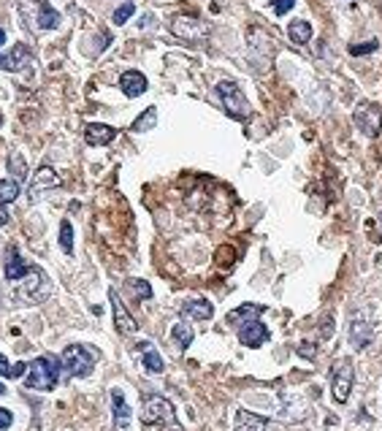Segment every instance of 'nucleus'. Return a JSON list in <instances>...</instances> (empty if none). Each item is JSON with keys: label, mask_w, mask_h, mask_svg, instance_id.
I'll return each instance as SVG.
<instances>
[{"label": "nucleus", "mask_w": 382, "mask_h": 431, "mask_svg": "<svg viewBox=\"0 0 382 431\" xmlns=\"http://www.w3.org/2000/svg\"><path fill=\"white\" fill-rule=\"evenodd\" d=\"M293 6H296V0H271V8H274V14H277V17H285Z\"/></svg>", "instance_id": "obj_33"}, {"label": "nucleus", "mask_w": 382, "mask_h": 431, "mask_svg": "<svg viewBox=\"0 0 382 431\" xmlns=\"http://www.w3.org/2000/svg\"><path fill=\"white\" fill-rule=\"evenodd\" d=\"M353 120H355V125H358V130H361L363 136H369V139H377V136H380V130H382L380 106H374V103H369V101L358 103Z\"/></svg>", "instance_id": "obj_7"}, {"label": "nucleus", "mask_w": 382, "mask_h": 431, "mask_svg": "<svg viewBox=\"0 0 382 431\" xmlns=\"http://www.w3.org/2000/svg\"><path fill=\"white\" fill-rule=\"evenodd\" d=\"M299 353H301L303 358H312V355H315V345H309V342H303L301 348H299Z\"/></svg>", "instance_id": "obj_35"}, {"label": "nucleus", "mask_w": 382, "mask_h": 431, "mask_svg": "<svg viewBox=\"0 0 382 431\" xmlns=\"http://www.w3.org/2000/svg\"><path fill=\"white\" fill-rule=\"evenodd\" d=\"M239 342H242L244 348H263L268 342V329L263 326L258 317L242 320L239 323Z\"/></svg>", "instance_id": "obj_9"}, {"label": "nucleus", "mask_w": 382, "mask_h": 431, "mask_svg": "<svg viewBox=\"0 0 382 431\" xmlns=\"http://www.w3.org/2000/svg\"><path fill=\"white\" fill-rule=\"evenodd\" d=\"M139 353H141V364H144V369L149 371V374H161V371L165 369V364H163L161 353L155 350V345H149V342H141Z\"/></svg>", "instance_id": "obj_20"}, {"label": "nucleus", "mask_w": 382, "mask_h": 431, "mask_svg": "<svg viewBox=\"0 0 382 431\" xmlns=\"http://www.w3.org/2000/svg\"><path fill=\"white\" fill-rule=\"evenodd\" d=\"M133 14H136V6H133V3L128 0V3H122L120 8L114 11V17H111V22H114V25H125V22L130 20Z\"/></svg>", "instance_id": "obj_31"}, {"label": "nucleus", "mask_w": 382, "mask_h": 431, "mask_svg": "<svg viewBox=\"0 0 382 431\" xmlns=\"http://www.w3.org/2000/svg\"><path fill=\"white\" fill-rule=\"evenodd\" d=\"M380 43L377 41H366V43H350V55H355V57H361V55H369V52H374Z\"/></svg>", "instance_id": "obj_32"}, {"label": "nucleus", "mask_w": 382, "mask_h": 431, "mask_svg": "<svg viewBox=\"0 0 382 431\" xmlns=\"http://www.w3.org/2000/svg\"><path fill=\"white\" fill-rule=\"evenodd\" d=\"M49 293H52V282H49V277L41 271V268H33L17 280V287H14V301H20V304H41L43 299H49Z\"/></svg>", "instance_id": "obj_1"}, {"label": "nucleus", "mask_w": 382, "mask_h": 431, "mask_svg": "<svg viewBox=\"0 0 382 431\" xmlns=\"http://www.w3.org/2000/svg\"><path fill=\"white\" fill-rule=\"evenodd\" d=\"M109 301H111V312H114V326H117V331H120V334H136L139 326H136V320L128 315V309H125V304H122V299L117 296L114 287L109 290Z\"/></svg>", "instance_id": "obj_12"}, {"label": "nucleus", "mask_w": 382, "mask_h": 431, "mask_svg": "<svg viewBox=\"0 0 382 431\" xmlns=\"http://www.w3.org/2000/svg\"><path fill=\"white\" fill-rule=\"evenodd\" d=\"M30 374L25 377V385L33 390H52L57 385V377H60V358H52V355H41L33 364H27Z\"/></svg>", "instance_id": "obj_2"}, {"label": "nucleus", "mask_w": 382, "mask_h": 431, "mask_svg": "<svg viewBox=\"0 0 382 431\" xmlns=\"http://www.w3.org/2000/svg\"><path fill=\"white\" fill-rule=\"evenodd\" d=\"M60 247L65 255H74V228H71V220H62L60 223Z\"/></svg>", "instance_id": "obj_28"}, {"label": "nucleus", "mask_w": 382, "mask_h": 431, "mask_svg": "<svg viewBox=\"0 0 382 431\" xmlns=\"http://www.w3.org/2000/svg\"><path fill=\"white\" fill-rule=\"evenodd\" d=\"M25 371H27V364H17V367H8V361H6V355H3V353H0V374H3V377H14V380H17V377H22V374H25Z\"/></svg>", "instance_id": "obj_30"}, {"label": "nucleus", "mask_w": 382, "mask_h": 431, "mask_svg": "<svg viewBox=\"0 0 382 431\" xmlns=\"http://www.w3.org/2000/svg\"><path fill=\"white\" fill-rule=\"evenodd\" d=\"M6 43V33H3V27H0V46Z\"/></svg>", "instance_id": "obj_37"}, {"label": "nucleus", "mask_w": 382, "mask_h": 431, "mask_svg": "<svg viewBox=\"0 0 382 431\" xmlns=\"http://www.w3.org/2000/svg\"><path fill=\"white\" fill-rule=\"evenodd\" d=\"M33 3H36V17L27 20V25L33 30H55V27H60V14L46 0H33Z\"/></svg>", "instance_id": "obj_11"}, {"label": "nucleus", "mask_w": 382, "mask_h": 431, "mask_svg": "<svg viewBox=\"0 0 382 431\" xmlns=\"http://www.w3.org/2000/svg\"><path fill=\"white\" fill-rule=\"evenodd\" d=\"M30 62V49L25 46V43H17L11 52H6V55H0V71H11V74H17L22 71L25 65Z\"/></svg>", "instance_id": "obj_16"}, {"label": "nucleus", "mask_w": 382, "mask_h": 431, "mask_svg": "<svg viewBox=\"0 0 382 431\" xmlns=\"http://www.w3.org/2000/svg\"><path fill=\"white\" fill-rule=\"evenodd\" d=\"M22 193L20 182H14V179H0V206L11 204V201H17Z\"/></svg>", "instance_id": "obj_25"}, {"label": "nucleus", "mask_w": 382, "mask_h": 431, "mask_svg": "<svg viewBox=\"0 0 382 431\" xmlns=\"http://www.w3.org/2000/svg\"><path fill=\"white\" fill-rule=\"evenodd\" d=\"M141 423H144V426H177L174 404H171L165 396H158V393L144 396V404H141Z\"/></svg>", "instance_id": "obj_3"}, {"label": "nucleus", "mask_w": 382, "mask_h": 431, "mask_svg": "<svg viewBox=\"0 0 382 431\" xmlns=\"http://www.w3.org/2000/svg\"><path fill=\"white\" fill-rule=\"evenodd\" d=\"M57 185H60V177L55 174V168L52 165H41L36 179H33V187H30V201H36L39 196H43L46 190H52V187Z\"/></svg>", "instance_id": "obj_15"}, {"label": "nucleus", "mask_w": 382, "mask_h": 431, "mask_svg": "<svg viewBox=\"0 0 382 431\" xmlns=\"http://www.w3.org/2000/svg\"><path fill=\"white\" fill-rule=\"evenodd\" d=\"M214 93H217V98H220L222 109L228 111V117H233V120H250V114H252V106H250V101L244 98L242 87L236 82H220L217 87H214Z\"/></svg>", "instance_id": "obj_4"}, {"label": "nucleus", "mask_w": 382, "mask_h": 431, "mask_svg": "<svg viewBox=\"0 0 382 431\" xmlns=\"http://www.w3.org/2000/svg\"><path fill=\"white\" fill-rule=\"evenodd\" d=\"M27 271H30V266L25 264L20 249H17V247H8L6 261H3V274H6V280H8V282H17V280H22V277L27 274Z\"/></svg>", "instance_id": "obj_13"}, {"label": "nucleus", "mask_w": 382, "mask_h": 431, "mask_svg": "<svg viewBox=\"0 0 382 431\" xmlns=\"http://www.w3.org/2000/svg\"><path fill=\"white\" fill-rule=\"evenodd\" d=\"M155 123H158V109H155V106H149V109L141 114L139 120L133 123V130H136V133H144V130L155 128Z\"/></svg>", "instance_id": "obj_27"}, {"label": "nucleus", "mask_w": 382, "mask_h": 431, "mask_svg": "<svg viewBox=\"0 0 382 431\" xmlns=\"http://www.w3.org/2000/svg\"><path fill=\"white\" fill-rule=\"evenodd\" d=\"M8 223V212H6V206H0V226H6Z\"/></svg>", "instance_id": "obj_36"}, {"label": "nucleus", "mask_w": 382, "mask_h": 431, "mask_svg": "<svg viewBox=\"0 0 382 431\" xmlns=\"http://www.w3.org/2000/svg\"><path fill=\"white\" fill-rule=\"evenodd\" d=\"M95 361H98L95 350L87 348V345H68L60 355V367L71 377H87L95 367Z\"/></svg>", "instance_id": "obj_5"}, {"label": "nucleus", "mask_w": 382, "mask_h": 431, "mask_svg": "<svg viewBox=\"0 0 382 431\" xmlns=\"http://www.w3.org/2000/svg\"><path fill=\"white\" fill-rule=\"evenodd\" d=\"M171 336H174V342L179 345V350H187L190 345H193V336H196V334H193V329L182 320V323H177V326L171 329Z\"/></svg>", "instance_id": "obj_26"}, {"label": "nucleus", "mask_w": 382, "mask_h": 431, "mask_svg": "<svg viewBox=\"0 0 382 431\" xmlns=\"http://www.w3.org/2000/svg\"><path fill=\"white\" fill-rule=\"evenodd\" d=\"M3 393H6V385H3V383H0V396H3Z\"/></svg>", "instance_id": "obj_38"}, {"label": "nucleus", "mask_w": 382, "mask_h": 431, "mask_svg": "<svg viewBox=\"0 0 382 431\" xmlns=\"http://www.w3.org/2000/svg\"><path fill=\"white\" fill-rule=\"evenodd\" d=\"M371 336H374V329H371V320H369V315H366V312H358V315H353V320H350V342H353V348H355V350L369 348Z\"/></svg>", "instance_id": "obj_10"}, {"label": "nucleus", "mask_w": 382, "mask_h": 431, "mask_svg": "<svg viewBox=\"0 0 382 431\" xmlns=\"http://www.w3.org/2000/svg\"><path fill=\"white\" fill-rule=\"evenodd\" d=\"M117 136V130L111 125H103V123H90L84 128V139L90 146H103V144H111Z\"/></svg>", "instance_id": "obj_17"}, {"label": "nucleus", "mask_w": 382, "mask_h": 431, "mask_svg": "<svg viewBox=\"0 0 382 431\" xmlns=\"http://www.w3.org/2000/svg\"><path fill=\"white\" fill-rule=\"evenodd\" d=\"M233 429L236 431H271V420L263 418V415H255L250 410H239L236 418H233Z\"/></svg>", "instance_id": "obj_14"}, {"label": "nucleus", "mask_w": 382, "mask_h": 431, "mask_svg": "<svg viewBox=\"0 0 382 431\" xmlns=\"http://www.w3.org/2000/svg\"><path fill=\"white\" fill-rule=\"evenodd\" d=\"M355 383V369H353V361L350 358H339L331 369V393H334V402L344 404L350 399V390Z\"/></svg>", "instance_id": "obj_6"}, {"label": "nucleus", "mask_w": 382, "mask_h": 431, "mask_svg": "<svg viewBox=\"0 0 382 431\" xmlns=\"http://www.w3.org/2000/svg\"><path fill=\"white\" fill-rule=\"evenodd\" d=\"M261 312H263V307H261V304H244V307L233 309V312L228 315V320H231L233 326H239L242 320H252V317H258Z\"/></svg>", "instance_id": "obj_23"}, {"label": "nucleus", "mask_w": 382, "mask_h": 431, "mask_svg": "<svg viewBox=\"0 0 382 431\" xmlns=\"http://www.w3.org/2000/svg\"><path fill=\"white\" fill-rule=\"evenodd\" d=\"M171 33L182 41H203L209 36V25L198 17H177L171 22Z\"/></svg>", "instance_id": "obj_8"}, {"label": "nucleus", "mask_w": 382, "mask_h": 431, "mask_svg": "<svg viewBox=\"0 0 382 431\" xmlns=\"http://www.w3.org/2000/svg\"><path fill=\"white\" fill-rule=\"evenodd\" d=\"M11 423H14V415H11L8 410H3V407H0V431H6L8 426H11Z\"/></svg>", "instance_id": "obj_34"}, {"label": "nucleus", "mask_w": 382, "mask_h": 431, "mask_svg": "<svg viewBox=\"0 0 382 431\" xmlns=\"http://www.w3.org/2000/svg\"><path fill=\"white\" fill-rule=\"evenodd\" d=\"M111 410H114V426L120 431H125L130 426V407H128V402H125L120 388L111 390Z\"/></svg>", "instance_id": "obj_19"}, {"label": "nucleus", "mask_w": 382, "mask_h": 431, "mask_svg": "<svg viewBox=\"0 0 382 431\" xmlns=\"http://www.w3.org/2000/svg\"><path fill=\"white\" fill-rule=\"evenodd\" d=\"M125 287H128V290H133V296H136L139 301H144V299H152V285H149L146 280H128Z\"/></svg>", "instance_id": "obj_29"}, {"label": "nucleus", "mask_w": 382, "mask_h": 431, "mask_svg": "<svg viewBox=\"0 0 382 431\" xmlns=\"http://www.w3.org/2000/svg\"><path fill=\"white\" fill-rule=\"evenodd\" d=\"M8 174H11V179H14V182H25V177H27V165H25V158H22V155H17V152H11V155H8Z\"/></svg>", "instance_id": "obj_24"}, {"label": "nucleus", "mask_w": 382, "mask_h": 431, "mask_svg": "<svg viewBox=\"0 0 382 431\" xmlns=\"http://www.w3.org/2000/svg\"><path fill=\"white\" fill-rule=\"evenodd\" d=\"M287 36H290L293 43L303 46V43H309V39H312V25L306 20H293L287 25Z\"/></svg>", "instance_id": "obj_22"}, {"label": "nucleus", "mask_w": 382, "mask_h": 431, "mask_svg": "<svg viewBox=\"0 0 382 431\" xmlns=\"http://www.w3.org/2000/svg\"><path fill=\"white\" fill-rule=\"evenodd\" d=\"M120 90L128 98H139L146 93V76L141 71H125L120 76Z\"/></svg>", "instance_id": "obj_18"}, {"label": "nucleus", "mask_w": 382, "mask_h": 431, "mask_svg": "<svg viewBox=\"0 0 382 431\" xmlns=\"http://www.w3.org/2000/svg\"><path fill=\"white\" fill-rule=\"evenodd\" d=\"M182 315L184 317H196V320H209L214 315V307L206 299H190L182 304Z\"/></svg>", "instance_id": "obj_21"}]
</instances>
